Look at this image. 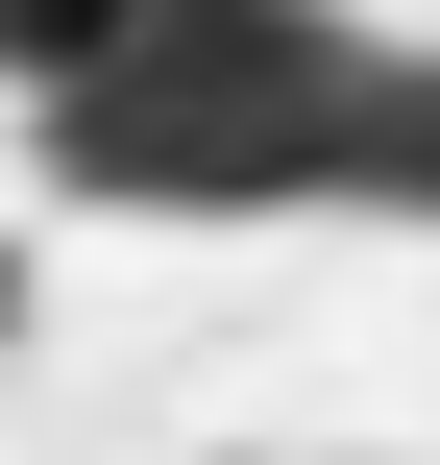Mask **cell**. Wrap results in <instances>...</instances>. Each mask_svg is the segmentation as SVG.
Here are the masks:
<instances>
[{
  "instance_id": "obj_1",
  "label": "cell",
  "mask_w": 440,
  "mask_h": 465,
  "mask_svg": "<svg viewBox=\"0 0 440 465\" xmlns=\"http://www.w3.org/2000/svg\"><path fill=\"white\" fill-rule=\"evenodd\" d=\"M122 49H147V0H0V98H73Z\"/></svg>"
},
{
  "instance_id": "obj_2",
  "label": "cell",
  "mask_w": 440,
  "mask_h": 465,
  "mask_svg": "<svg viewBox=\"0 0 440 465\" xmlns=\"http://www.w3.org/2000/svg\"><path fill=\"white\" fill-rule=\"evenodd\" d=\"M0 319H24V245H0Z\"/></svg>"
}]
</instances>
